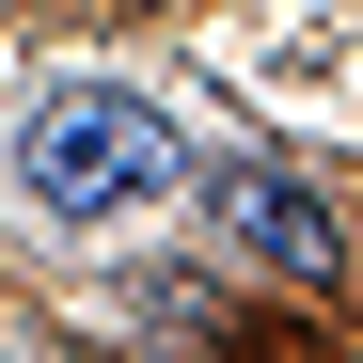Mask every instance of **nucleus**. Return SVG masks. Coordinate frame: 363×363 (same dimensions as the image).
<instances>
[{"label":"nucleus","instance_id":"f03ea898","mask_svg":"<svg viewBox=\"0 0 363 363\" xmlns=\"http://www.w3.org/2000/svg\"><path fill=\"white\" fill-rule=\"evenodd\" d=\"M206 221H221V253H253V269H284V284H332V269H347L332 206L300 190L284 158H237V174H206Z\"/></svg>","mask_w":363,"mask_h":363},{"label":"nucleus","instance_id":"f257e3e1","mask_svg":"<svg viewBox=\"0 0 363 363\" xmlns=\"http://www.w3.org/2000/svg\"><path fill=\"white\" fill-rule=\"evenodd\" d=\"M16 190L48 221H127L174 190V111L127 95V79H64V95H32V127H16Z\"/></svg>","mask_w":363,"mask_h":363},{"label":"nucleus","instance_id":"7ed1b4c3","mask_svg":"<svg viewBox=\"0 0 363 363\" xmlns=\"http://www.w3.org/2000/svg\"><path fill=\"white\" fill-rule=\"evenodd\" d=\"M0 363H16V347H0Z\"/></svg>","mask_w":363,"mask_h":363}]
</instances>
